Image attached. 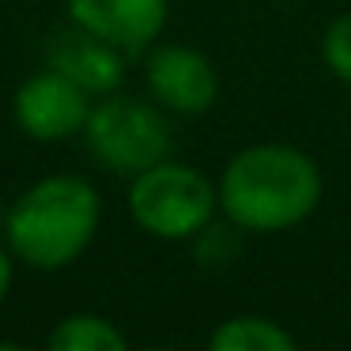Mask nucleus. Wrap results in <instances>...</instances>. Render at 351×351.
<instances>
[{"label":"nucleus","instance_id":"5","mask_svg":"<svg viewBox=\"0 0 351 351\" xmlns=\"http://www.w3.org/2000/svg\"><path fill=\"white\" fill-rule=\"evenodd\" d=\"M147 99L159 102L170 117H204L219 99V72L185 42H155L144 61Z\"/></svg>","mask_w":351,"mask_h":351},{"label":"nucleus","instance_id":"6","mask_svg":"<svg viewBox=\"0 0 351 351\" xmlns=\"http://www.w3.org/2000/svg\"><path fill=\"white\" fill-rule=\"evenodd\" d=\"M91 106V95L49 64L27 76L19 91L12 95V117L38 144H64L72 136H84Z\"/></svg>","mask_w":351,"mask_h":351},{"label":"nucleus","instance_id":"11","mask_svg":"<svg viewBox=\"0 0 351 351\" xmlns=\"http://www.w3.org/2000/svg\"><path fill=\"white\" fill-rule=\"evenodd\" d=\"M321 61L340 84L351 87V12L328 19L325 34H321Z\"/></svg>","mask_w":351,"mask_h":351},{"label":"nucleus","instance_id":"10","mask_svg":"<svg viewBox=\"0 0 351 351\" xmlns=\"http://www.w3.org/2000/svg\"><path fill=\"white\" fill-rule=\"evenodd\" d=\"M53 351H129V336L102 313H69L46 336Z\"/></svg>","mask_w":351,"mask_h":351},{"label":"nucleus","instance_id":"8","mask_svg":"<svg viewBox=\"0 0 351 351\" xmlns=\"http://www.w3.org/2000/svg\"><path fill=\"white\" fill-rule=\"evenodd\" d=\"M46 64L80 84L91 99L125 87V72H129V57L106 38L84 31V27L69 23L46 42Z\"/></svg>","mask_w":351,"mask_h":351},{"label":"nucleus","instance_id":"7","mask_svg":"<svg viewBox=\"0 0 351 351\" xmlns=\"http://www.w3.org/2000/svg\"><path fill=\"white\" fill-rule=\"evenodd\" d=\"M69 23L106 38L125 57H140L162 38L170 0H64Z\"/></svg>","mask_w":351,"mask_h":351},{"label":"nucleus","instance_id":"13","mask_svg":"<svg viewBox=\"0 0 351 351\" xmlns=\"http://www.w3.org/2000/svg\"><path fill=\"white\" fill-rule=\"evenodd\" d=\"M4 219H8V204L0 200V234H4Z\"/></svg>","mask_w":351,"mask_h":351},{"label":"nucleus","instance_id":"12","mask_svg":"<svg viewBox=\"0 0 351 351\" xmlns=\"http://www.w3.org/2000/svg\"><path fill=\"white\" fill-rule=\"evenodd\" d=\"M16 265H19L16 253L0 242V306L8 302V295H12V283H16Z\"/></svg>","mask_w":351,"mask_h":351},{"label":"nucleus","instance_id":"3","mask_svg":"<svg viewBox=\"0 0 351 351\" xmlns=\"http://www.w3.org/2000/svg\"><path fill=\"white\" fill-rule=\"evenodd\" d=\"M129 219L159 242H193L219 215V189L208 174L174 155L129 178Z\"/></svg>","mask_w":351,"mask_h":351},{"label":"nucleus","instance_id":"2","mask_svg":"<svg viewBox=\"0 0 351 351\" xmlns=\"http://www.w3.org/2000/svg\"><path fill=\"white\" fill-rule=\"evenodd\" d=\"M102 223V197L80 174H46L8 204L4 245L34 272H61L76 265Z\"/></svg>","mask_w":351,"mask_h":351},{"label":"nucleus","instance_id":"1","mask_svg":"<svg viewBox=\"0 0 351 351\" xmlns=\"http://www.w3.org/2000/svg\"><path fill=\"white\" fill-rule=\"evenodd\" d=\"M219 189V215L242 234H283L321 208L325 178L313 155L291 144H253L230 155Z\"/></svg>","mask_w":351,"mask_h":351},{"label":"nucleus","instance_id":"4","mask_svg":"<svg viewBox=\"0 0 351 351\" xmlns=\"http://www.w3.org/2000/svg\"><path fill=\"white\" fill-rule=\"evenodd\" d=\"M84 144L102 170L117 178H136L140 170L174 155V129L159 102L110 91L95 99L84 125Z\"/></svg>","mask_w":351,"mask_h":351},{"label":"nucleus","instance_id":"9","mask_svg":"<svg viewBox=\"0 0 351 351\" xmlns=\"http://www.w3.org/2000/svg\"><path fill=\"white\" fill-rule=\"evenodd\" d=\"M212 351H295L298 340L291 328L280 321L261 317V313H234V317L219 321L215 332L208 336Z\"/></svg>","mask_w":351,"mask_h":351}]
</instances>
